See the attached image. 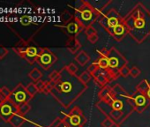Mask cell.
Returning <instances> with one entry per match:
<instances>
[{
	"label": "cell",
	"instance_id": "6da1fadb",
	"mask_svg": "<svg viewBox=\"0 0 150 127\" xmlns=\"http://www.w3.org/2000/svg\"><path fill=\"white\" fill-rule=\"evenodd\" d=\"M59 72V78L50 94L64 108L68 109L86 92L88 86L83 85L77 75L69 73L64 67Z\"/></svg>",
	"mask_w": 150,
	"mask_h": 127
},
{
	"label": "cell",
	"instance_id": "7a4b0ae2",
	"mask_svg": "<svg viewBox=\"0 0 150 127\" xmlns=\"http://www.w3.org/2000/svg\"><path fill=\"white\" fill-rule=\"evenodd\" d=\"M123 23L129 35L138 44L150 36V11L141 2L135 6L124 16Z\"/></svg>",
	"mask_w": 150,
	"mask_h": 127
},
{
	"label": "cell",
	"instance_id": "3957f363",
	"mask_svg": "<svg viewBox=\"0 0 150 127\" xmlns=\"http://www.w3.org/2000/svg\"><path fill=\"white\" fill-rule=\"evenodd\" d=\"M126 95L117 96L112 95L103 100H99L96 103V108L106 117L111 118L117 125L122 124L133 112V107L130 104Z\"/></svg>",
	"mask_w": 150,
	"mask_h": 127
},
{
	"label": "cell",
	"instance_id": "277c9868",
	"mask_svg": "<svg viewBox=\"0 0 150 127\" xmlns=\"http://www.w3.org/2000/svg\"><path fill=\"white\" fill-rule=\"evenodd\" d=\"M72 8L74 10L73 20L80 26L82 31H85L86 28L93 26L98 20V8L95 7L88 1H79Z\"/></svg>",
	"mask_w": 150,
	"mask_h": 127
},
{
	"label": "cell",
	"instance_id": "5b68a950",
	"mask_svg": "<svg viewBox=\"0 0 150 127\" xmlns=\"http://www.w3.org/2000/svg\"><path fill=\"white\" fill-rule=\"evenodd\" d=\"M110 1H108L99 11V16H98V23L104 28V30L110 35L113 29L118 26L119 24L123 23V18L122 16L115 7L110 6Z\"/></svg>",
	"mask_w": 150,
	"mask_h": 127
},
{
	"label": "cell",
	"instance_id": "8992f818",
	"mask_svg": "<svg viewBox=\"0 0 150 127\" xmlns=\"http://www.w3.org/2000/svg\"><path fill=\"white\" fill-rule=\"evenodd\" d=\"M97 52L101 56H106L108 58L109 69L117 75H119V70L128 64L127 59L115 47H112L110 49H103L97 50Z\"/></svg>",
	"mask_w": 150,
	"mask_h": 127
},
{
	"label": "cell",
	"instance_id": "52a82bcc",
	"mask_svg": "<svg viewBox=\"0 0 150 127\" xmlns=\"http://www.w3.org/2000/svg\"><path fill=\"white\" fill-rule=\"evenodd\" d=\"M64 115V122L71 127H81L84 126V124L87 122V119L82 112V110L78 107V106H74L71 110L64 114L63 111L61 112Z\"/></svg>",
	"mask_w": 150,
	"mask_h": 127
},
{
	"label": "cell",
	"instance_id": "ba28073f",
	"mask_svg": "<svg viewBox=\"0 0 150 127\" xmlns=\"http://www.w3.org/2000/svg\"><path fill=\"white\" fill-rule=\"evenodd\" d=\"M91 76L94 79L95 82L97 84V86L100 87L101 88L110 85V83L116 80L119 77V75L116 74L110 69L103 70L100 68L98 70H96Z\"/></svg>",
	"mask_w": 150,
	"mask_h": 127
},
{
	"label": "cell",
	"instance_id": "9c48e42d",
	"mask_svg": "<svg viewBox=\"0 0 150 127\" xmlns=\"http://www.w3.org/2000/svg\"><path fill=\"white\" fill-rule=\"evenodd\" d=\"M30 98L31 97L28 94L26 87H24L21 84H19L11 93V95L8 100H10L13 104L19 107L22 103L28 102Z\"/></svg>",
	"mask_w": 150,
	"mask_h": 127
},
{
	"label": "cell",
	"instance_id": "30bf717a",
	"mask_svg": "<svg viewBox=\"0 0 150 127\" xmlns=\"http://www.w3.org/2000/svg\"><path fill=\"white\" fill-rule=\"evenodd\" d=\"M57 60V57L56 55L50 51L48 49H41L40 52L37 56V62L39 65L44 68V69H49L53 66V64Z\"/></svg>",
	"mask_w": 150,
	"mask_h": 127
},
{
	"label": "cell",
	"instance_id": "8fae6325",
	"mask_svg": "<svg viewBox=\"0 0 150 127\" xmlns=\"http://www.w3.org/2000/svg\"><path fill=\"white\" fill-rule=\"evenodd\" d=\"M131 95H132V99H133L134 111L139 113V114H141L150 105L149 100L147 99L146 95L140 94L137 91H135L134 93H132Z\"/></svg>",
	"mask_w": 150,
	"mask_h": 127
},
{
	"label": "cell",
	"instance_id": "7c38bea8",
	"mask_svg": "<svg viewBox=\"0 0 150 127\" xmlns=\"http://www.w3.org/2000/svg\"><path fill=\"white\" fill-rule=\"evenodd\" d=\"M15 113H18V107L10 100H7L6 102H3L0 105V116L6 121H10L11 117Z\"/></svg>",
	"mask_w": 150,
	"mask_h": 127
},
{
	"label": "cell",
	"instance_id": "4fadbf2b",
	"mask_svg": "<svg viewBox=\"0 0 150 127\" xmlns=\"http://www.w3.org/2000/svg\"><path fill=\"white\" fill-rule=\"evenodd\" d=\"M66 48L71 54H76L77 52L79 53L81 51L80 49L81 48V44L76 35L69 36L66 42Z\"/></svg>",
	"mask_w": 150,
	"mask_h": 127
},
{
	"label": "cell",
	"instance_id": "5bb4252c",
	"mask_svg": "<svg viewBox=\"0 0 150 127\" xmlns=\"http://www.w3.org/2000/svg\"><path fill=\"white\" fill-rule=\"evenodd\" d=\"M75 61H76L81 66H85L90 61V56L85 50H81L79 53H77L76 56H75Z\"/></svg>",
	"mask_w": 150,
	"mask_h": 127
},
{
	"label": "cell",
	"instance_id": "9a60e30c",
	"mask_svg": "<svg viewBox=\"0 0 150 127\" xmlns=\"http://www.w3.org/2000/svg\"><path fill=\"white\" fill-rule=\"evenodd\" d=\"M64 28L71 35L70 36H71V35H76L78 33H80V32L82 31L81 29L80 26L76 22H75L74 20L73 21H70L66 26H64Z\"/></svg>",
	"mask_w": 150,
	"mask_h": 127
},
{
	"label": "cell",
	"instance_id": "2e32d148",
	"mask_svg": "<svg viewBox=\"0 0 150 127\" xmlns=\"http://www.w3.org/2000/svg\"><path fill=\"white\" fill-rule=\"evenodd\" d=\"M24 117L23 116L20 115L19 113H15L10 119V123L14 126V127H20L23 123H24Z\"/></svg>",
	"mask_w": 150,
	"mask_h": 127
},
{
	"label": "cell",
	"instance_id": "e0dca14e",
	"mask_svg": "<svg viewBox=\"0 0 150 127\" xmlns=\"http://www.w3.org/2000/svg\"><path fill=\"white\" fill-rule=\"evenodd\" d=\"M111 92H112V95H117V96H124L125 95H128V92L119 84H116L112 86Z\"/></svg>",
	"mask_w": 150,
	"mask_h": 127
},
{
	"label": "cell",
	"instance_id": "ac0fdd59",
	"mask_svg": "<svg viewBox=\"0 0 150 127\" xmlns=\"http://www.w3.org/2000/svg\"><path fill=\"white\" fill-rule=\"evenodd\" d=\"M149 84L150 82H148L146 80H142L136 87V91L140 93V94H143V95H146L147 90H148V87H149Z\"/></svg>",
	"mask_w": 150,
	"mask_h": 127
},
{
	"label": "cell",
	"instance_id": "d6986e66",
	"mask_svg": "<svg viewBox=\"0 0 150 127\" xmlns=\"http://www.w3.org/2000/svg\"><path fill=\"white\" fill-rule=\"evenodd\" d=\"M96 64L100 69H103V70L109 69V61L106 56H100V58L96 62Z\"/></svg>",
	"mask_w": 150,
	"mask_h": 127
},
{
	"label": "cell",
	"instance_id": "ffe728a7",
	"mask_svg": "<svg viewBox=\"0 0 150 127\" xmlns=\"http://www.w3.org/2000/svg\"><path fill=\"white\" fill-rule=\"evenodd\" d=\"M111 88H112V86H110V85H108V86L101 88V90L98 93L99 99L100 100H103V99L106 98L108 95H110L111 94Z\"/></svg>",
	"mask_w": 150,
	"mask_h": 127
},
{
	"label": "cell",
	"instance_id": "44dd1931",
	"mask_svg": "<svg viewBox=\"0 0 150 127\" xmlns=\"http://www.w3.org/2000/svg\"><path fill=\"white\" fill-rule=\"evenodd\" d=\"M28 76L31 80H33V81L35 82H37L39 80H41V78L42 76V73L37 69V68H34L29 73H28Z\"/></svg>",
	"mask_w": 150,
	"mask_h": 127
},
{
	"label": "cell",
	"instance_id": "7402d4cb",
	"mask_svg": "<svg viewBox=\"0 0 150 127\" xmlns=\"http://www.w3.org/2000/svg\"><path fill=\"white\" fill-rule=\"evenodd\" d=\"M78 77H79L80 81H81L83 85H85V86H88V82L90 81V80L92 79L91 74H90L88 71H84V72L81 73V75H79Z\"/></svg>",
	"mask_w": 150,
	"mask_h": 127
},
{
	"label": "cell",
	"instance_id": "603a6c76",
	"mask_svg": "<svg viewBox=\"0 0 150 127\" xmlns=\"http://www.w3.org/2000/svg\"><path fill=\"white\" fill-rule=\"evenodd\" d=\"M26 89H27V92H28V94L29 95V96H30L31 98L34 97V96L36 95V93L38 92V90H37L36 86H35V83H30V84H28V87H26Z\"/></svg>",
	"mask_w": 150,
	"mask_h": 127
},
{
	"label": "cell",
	"instance_id": "cb8c5ba5",
	"mask_svg": "<svg viewBox=\"0 0 150 127\" xmlns=\"http://www.w3.org/2000/svg\"><path fill=\"white\" fill-rule=\"evenodd\" d=\"M30 110V106L28 102H25V103H22L21 105H20L18 107V113L21 116H24L26 115L28 111Z\"/></svg>",
	"mask_w": 150,
	"mask_h": 127
},
{
	"label": "cell",
	"instance_id": "d4e9b609",
	"mask_svg": "<svg viewBox=\"0 0 150 127\" xmlns=\"http://www.w3.org/2000/svg\"><path fill=\"white\" fill-rule=\"evenodd\" d=\"M64 68L67 70V72L72 75H76L77 72H78V66L75 65L74 63H70L68 66H64Z\"/></svg>",
	"mask_w": 150,
	"mask_h": 127
},
{
	"label": "cell",
	"instance_id": "484cf974",
	"mask_svg": "<svg viewBox=\"0 0 150 127\" xmlns=\"http://www.w3.org/2000/svg\"><path fill=\"white\" fill-rule=\"evenodd\" d=\"M130 71H131V68L128 67V65L124 66L119 70V77L127 78V77L130 75Z\"/></svg>",
	"mask_w": 150,
	"mask_h": 127
},
{
	"label": "cell",
	"instance_id": "4316f807",
	"mask_svg": "<svg viewBox=\"0 0 150 127\" xmlns=\"http://www.w3.org/2000/svg\"><path fill=\"white\" fill-rule=\"evenodd\" d=\"M102 127H114L117 126V124L116 123V122H114L111 118L110 117H106L102 123H101Z\"/></svg>",
	"mask_w": 150,
	"mask_h": 127
},
{
	"label": "cell",
	"instance_id": "83f0119b",
	"mask_svg": "<svg viewBox=\"0 0 150 127\" xmlns=\"http://www.w3.org/2000/svg\"><path fill=\"white\" fill-rule=\"evenodd\" d=\"M49 127H65V123L64 119L57 117Z\"/></svg>",
	"mask_w": 150,
	"mask_h": 127
},
{
	"label": "cell",
	"instance_id": "f1b7e54d",
	"mask_svg": "<svg viewBox=\"0 0 150 127\" xmlns=\"http://www.w3.org/2000/svg\"><path fill=\"white\" fill-rule=\"evenodd\" d=\"M0 95H1L3 98H5L6 100H8L11 95V91L7 87H4L0 89Z\"/></svg>",
	"mask_w": 150,
	"mask_h": 127
},
{
	"label": "cell",
	"instance_id": "f546056e",
	"mask_svg": "<svg viewBox=\"0 0 150 127\" xmlns=\"http://www.w3.org/2000/svg\"><path fill=\"white\" fill-rule=\"evenodd\" d=\"M141 73V71L137 67V66H132L131 68V71H130V76H132L133 79L135 78H138L139 76V74Z\"/></svg>",
	"mask_w": 150,
	"mask_h": 127
},
{
	"label": "cell",
	"instance_id": "4dcf8cb0",
	"mask_svg": "<svg viewBox=\"0 0 150 127\" xmlns=\"http://www.w3.org/2000/svg\"><path fill=\"white\" fill-rule=\"evenodd\" d=\"M84 32H85V34H86L87 37H89V36H91V35H94L97 34V31L96 30V28H95L93 26L88 27V28H86Z\"/></svg>",
	"mask_w": 150,
	"mask_h": 127
},
{
	"label": "cell",
	"instance_id": "1f68e13d",
	"mask_svg": "<svg viewBox=\"0 0 150 127\" xmlns=\"http://www.w3.org/2000/svg\"><path fill=\"white\" fill-rule=\"evenodd\" d=\"M59 75H60V72H59V71H53V72L49 75L50 80H51V81H53V82H56V81L58 80Z\"/></svg>",
	"mask_w": 150,
	"mask_h": 127
},
{
	"label": "cell",
	"instance_id": "d6a6232c",
	"mask_svg": "<svg viewBox=\"0 0 150 127\" xmlns=\"http://www.w3.org/2000/svg\"><path fill=\"white\" fill-rule=\"evenodd\" d=\"M35 86L38 91L40 92H45V86H46V82L42 81V80H39L37 82H35Z\"/></svg>",
	"mask_w": 150,
	"mask_h": 127
},
{
	"label": "cell",
	"instance_id": "836d02e7",
	"mask_svg": "<svg viewBox=\"0 0 150 127\" xmlns=\"http://www.w3.org/2000/svg\"><path fill=\"white\" fill-rule=\"evenodd\" d=\"M55 87V82L49 80L46 81V86H45V93H50Z\"/></svg>",
	"mask_w": 150,
	"mask_h": 127
},
{
	"label": "cell",
	"instance_id": "e575fe53",
	"mask_svg": "<svg viewBox=\"0 0 150 127\" xmlns=\"http://www.w3.org/2000/svg\"><path fill=\"white\" fill-rule=\"evenodd\" d=\"M99 69V67L97 66V65H96V62H94L93 64H91V65L88 67V69H87V71L92 75L96 70H98Z\"/></svg>",
	"mask_w": 150,
	"mask_h": 127
},
{
	"label": "cell",
	"instance_id": "d590c367",
	"mask_svg": "<svg viewBox=\"0 0 150 127\" xmlns=\"http://www.w3.org/2000/svg\"><path fill=\"white\" fill-rule=\"evenodd\" d=\"M88 42L91 43V44H96L97 42V41L99 40V36H98V34H96L94 35H91L89 37H88Z\"/></svg>",
	"mask_w": 150,
	"mask_h": 127
},
{
	"label": "cell",
	"instance_id": "8d00e7d4",
	"mask_svg": "<svg viewBox=\"0 0 150 127\" xmlns=\"http://www.w3.org/2000/svg\"><path fill=\"white\" fill-rule=\"evenodd\" d=\"M7 53H8V50L6 48L0 47V59H2Z\"/></svg>",
	"mask_w": 150,
	"mask_h": 127
},
{
	"label": "cell",
	"instance_id": "74e56055",
	"mask_svg": "<svg viewBox=\"0 0 150 127\" xmlns=\"http://www.w3.org/2000/svg\"><path fill=\"white\" fill-rule=\"evenodd\" d=\"M146 95V97H147V99L149 100V102H150V84H149V87H148V90H147Z\"/></svg>",
	"mask_w": 150,
	"mask_h": 127
},
{
	"label": "cell",
	"instance_id": "f35d334b",
	"mask_svg": "<svg viewBox=\"0 0 150 127\" xmlns=\"http://www.w3.org/2000/svg\"><path fill=\"white\" fill-rule=\"evenodd\" d=\"M64 123H65V127H71V126H69V125H68V124H67L65 122H64ZM81 127H84V126H81Z\"/></svg>",
	"mask_w": 150,
	"mask_h": 127
},
{
	"label": "cell",
	"instance_id": "ab89813d",
	"mask_svg": "<svg viewBox=\"0 0 150 127\" xmlns=\"http://www.w3.org/2000/svg\"><path fill=\"white\" fill-rule=\"evenodd\" d=\"M0 102H2V100H1V95H0ZM1 105V104H0Z\"/></svg>",
	"mask_w": 150,
	"mask_h": 127
},
{
	"label": "cell",
	"instance_id": "60d3db41",
	"mask_svg": "<svg viewBox=\"0 0 150 127\" xmlns=\"http://www.w3.org/2000/svg\"><path fill=\"white\" fill-rule=\"evenodd\" d=\"M116 127H120V125H117Z\"/></svg>",
	"mask_w": 150,
	"mask_h": 127
}]
</instances>
